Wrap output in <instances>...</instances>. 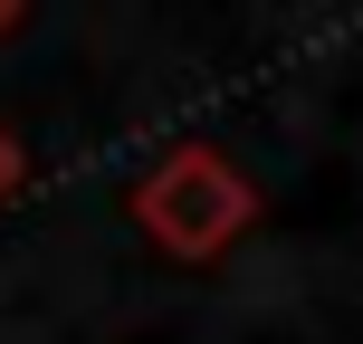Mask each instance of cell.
I'll return each mask as SVG.
<instances>
[{
    "instance_id": "1",
    "label": "cell",
    "mask_w": 363,
    "mask_h": 344,
    "mask_svg": "<svg viewBox=\"0 0 363 344\" xmlns=\"http://www.w3.org/2000/svg\"><path fill=\"white\" fill-rule=\"evenodd\" d=\"M144 220H153V239H163V249L211 258V249H230V239L249 230V182L220 163V153H182V163L153 172Z\"/></svg>"
}]
</instances>
